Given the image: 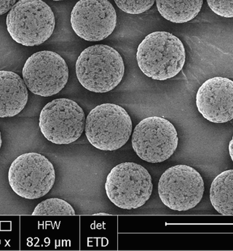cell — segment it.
<instances>
[{
    "instance_id": "obj_1",
    "label": "cell",
    "mask_w": 233,
    "mask_h": 251,
    "mask_svg": "<svg viewBox=\"0 0 233 251\" xmlns=\"http://www.w3.org/2000/svg\"><path fill=\"white\" fill-rule=\"evenodd\" d=\"M136 59L146 76L155 80H167L177 76L184 67L185 48L182 42L174 34L155 31L140 43Z\"/></svg>"
},
{
    "instance_id": "obj_2",
    "label": "cell",
    "mask_w": 233,
    "mask_h": 251,
    "mask_svg": "<svg viewBox=\"0 0 233 251\" xmlns=\"http://www.w3.org/2000/svg\"><path fill=\"white\" fill-rule=\"evenodd\" d=\"M79 83L88 91L104 93L115 89L123 79L124 62L113 48L96 45L81 52L76 62Z\"/></svg>"
},
{
    "instance_id": "obj_3",
    "label": "cell",
    "mask_w": 233,
    "mask_h": 251,
    "mask_svg": "<svg viewBox=\"0 0 233 251\" xmlns=\"http://www.w3.org/2000/svg\"><path fill=\"white\" fill-rule=\"evenodd\" d=\"M7 31L13 40L24 46H40L53 33L55 16L43 0H20L7 16Z\"/></svg>"
},
{
    "instance_id": "obj_4",
    "label": "cell",
    "mask_w": 233,
    "mask_h": 251,
    "mask_svg": "<svg viewBox=\"0 0 233 251\" xmlns=\"http://www.w3.org/2000/svg\"><path fill=\"white\" fill-rule=\"evenodd\" d=\"M85 131L91 145L102 151H115L132 133V121L122 106L103 103L92 109L85 120Z\"/></svg>"
},
{
    "instance_id": "obj_5",
    "label": "cell",
    "mask_w": 233,
    "mask_h": 251,
    "mask_svg": "<svg viewBox=\"0 0 233 251\" xmlns=\"http://www.w3.org/2000/svg\"><path fill=\"white\" fill-rule=\"evenodd\" d=\"M153 185L150 173L142 165L124 162L112 168L105 183L109 201L124 210L141 207L150 199Z\"/></svg>"
},
{
    "instance_id": "obj_6",
    "label": "cell",
    "mask_w": 233,
    "mask_h": 251,
    "mask_svg": "<svg viewBox=\"0 0 233 251\" xmlns=\"http://www.w3.org/2000/svg\"><path fill=\"white\" fill-rule=\"evenodd\" d=\"M55 181L53 165L39 153L22 154L9 168V184L16 195L24 199H38L45 196L52 189Z\"/></svg>"
},
{
    "instance_id": "obj_7",
    "label": "cell",
    "mask_w": 233,
    "mask_h": 251,
    "mask_svg": "<svg viewBox=\"0 0 233 251\" xmlns=\"http://www.w3.org/2000/svg\"><path fill=\"white\" fill-rule=\"evenodd\" d=\"M178 133L166 119L150 117L140 122L132 135V147L142 160L160 163L169 159L178 147Z\"/></svg>"
},
{
    "instance_id": "obj_8",
    "label": "cell",
    "mask_w": 233,
    "mask_h": 251,
    "mask_svg": "<svg viewBox=\"0 0 233 251\" xmlns=\"http://www.w3.org/2000/svg\"><path fill=\"white\" fill-rule=\"evenodd\" d=\"M85 120V113L78 103L68 99H58L42 109L39 126L48 141L62 145L75 142L82 136Z\"/></svg>"
},
{
    "instance_id": "obj_9",
    "label": "cell",
    "mask_w": 233,
    "mask_h": 251,
    "mask_svg": "<svg viewBox=\"0 0 233 251\" xmlns=\"http://www.w3.org/2000/svg\"><path fill=\"white\" fill-rule=\"evenodd\" d=\"M204 181L192 167L178 165L163 173L158 183V193L165 206L173 210L186 211L198 205L204 196Z\"/></svg>"
},
{
    "instance_id": "obj_10",
    "label": "cell",
    "mask_w": 233,
    "mask_h": 251,
    "mask_svg": "<svg viewBox=\"0 0 233 251\" xmlns=\"http://www.w3.org/2000/svg\"><path fill=\"white\" fill-rule=\"evenodd\" d=\"M23 79L31 93L49 97L59 93L67 85L69 69L64 58L56 52H35L26 61Z\"/></svg>"
},
{
    "instance_id": "obj_11",
    "label": "cell",
    "mask_w": 233,
    "mask_h": 251,
    "mask_svg": "<svg viewBox=\"0 0 233 251\" xmlns=\"http://www.w3.org/2000/svg\"><path fill=\"white\" fill-rule=\"evenodd\" d=\"M70 22L74 31L82 40L102 41L116 27V10L108 0H79L72 10Z\"/></svg>"
},
{
    "instance_id": "obj_12",
    "label": "cell",
    "mask_w": 233,
    "mask_h": 251,
    "mask_svg": "<svg viewBox=\"0 0 233 251\" xmlns=\"http://www.w3.org/2000/svg\"><path fill=\"white\" fill-rule=\"evenodd\" d=\"M196 105L204 118L213 123H225L233 119V81L211 78L198 90Z\"/></svg>"
},
{
    "instance_id": "obj_13",
    "label": "cell",
    "mask_w": 233,
    "mask_h": 251,
    "mask_svg": "<svg viewBox=\"0 0 233 251\" xmlns=\"http://www.w3.org/2000/svg\"><path fill=\"white\" fill-rule=\"evenodd\" d=\"M24 79L10 71H0V117H13L22 112L28 101Z\"/></svg>"
},
{
    "instance_id": "obj_14",
    "label": "cell",
    "mask_w": 233,
    "mask_h": 251,
    "mask_svg": "<svg viewBox=\"0 0 233 251\" xmlns=\"http://www.w3.org/2000/svg\"><path fill=\"white\" fill-rule=\"evenodd\" d=\"M204 0H156L160 14L166 20L183 24L195 19L202 8Z\"/></svg>"
},
{
    "instance_id": "obj_15",
    "label": "cell",
    "mask_w": 233,
    "mask_h": 251,
    "mask_svg": "<svg viewBox=\"0 0 233 251\" xmlns=\"http://www.w3.org/2000/svg\"><path fill=\"white\" fill-rule=\"evenodd\" d=\"M210 201L215 210L222 215H233V170L224 171L211 183Z\"/></svg>"
},
{
    "instance_id": "obj_16",
    "label": "cell",
    "mask_w": 233,
    "mask_h": 251,
    "mask_svg": "<svg viewBox=\"0 0 233 251\" xmlns=\"http://www.w3.org/2000/svg\"><path fill=\"white\" fill-rule=\"evenodd\" d=\"M33 216L75 215L73 207L67 201L58 198H51L40 202L34 208Z\"/></svg>"
},
{
    "instance_id": "obj_17",
    "label": "cell",
    "mask_w": 233,
    "mask_h": 251,
    "mask_svg": "<svg viewBox=\"0 0 233 251\" xmlns=\"http://www.w3.org/2000/svg\"><path fill=\"white\" fill-rule=\"evenodd\" d=\"M117 7L125 13L139 15L150 10L156 0H114Z\"/></svg>"
},
{
    "instance_id": "obj_18",
    "label": "cell",
    "mask_w": 233,
    "mask_h": 251,
    "mask_svg": "<svg viewBox=\"0 0 233 251\" xmlns=\"http://www.w3.org/2000/svg\"><path fill=\"white\" fill-rule=\"evenodd\" d=\"M213 13L225 18H233V0H207Z\"/></svg>"
},
{
    "instance_id": "obj_19",
    "label": "cell",
    "mask_w": 233,
    "mask_h": 251,
    "mask_svg": "<svg viewBox=\"0 0 233 251\" xmlns=\"http://www.w3.org/2000/svg\"><path fill=\"white\" fill-rule=\"evenodd\" d=\"M16 0H0V16L5 14L11 10L16 4Z\"/></svg>"
},
{
    "instance_id": "obj_20",
    "label": "cell",
    "mask_w": 233,
    "mask_h": 251,
    "mask_svg": "<svg viewBox=\"0 0 233 251\" xmlns=\"http://www.w3.org/2000/svg\"><path fill=\"white\" fill-rule=\"evenodd\" d=\"M229 153L231 160H232L233 162V136L232 140H231L229 144Z\"/></svg>"
},
{
    "instance_id": "obj_21",
    "label": "cell",
    "mask_w": 233,
    "mask_h": 251,
    "mask_svg": "<svg viewBox=\"0 0 233 251\" xmlns=\"http://www.w3.org/2000/svg\"><path fill=\"white\" fill-rule=\"evenodd\" d=\"M1 144H2V141H1V132H0V149H1Z\"/></svg>"
},
{
    "instance_id": "obj_22",
    "label": "cell",
    "mask_w": 233,
    "mask_h": 251,
    "mask_svg": "<svg viewBox=\"0 0 233 251\" xmlns=\"http://www.w3.org/2000/svg\"><path fill=\"white\" fill-rule=\"evenodd\" d=\"M96 215H107V214H106V213H98V214H96Z\"/></svg>"
},
{
    "instance_id": "obj_23",
    "label": "cell",
    "mask_w": 233,
    "mask_h": 251,
    "mask_svg": "<svg viewBox=\"0 0 233 251\" xmlns=\"http://www.w3.org/2000/svg\"><path fill=\"white\" fill-rule=\"evenodd\" d=\"M52 1H63V0H52Z\"/></svg>"
}]
</instances>
